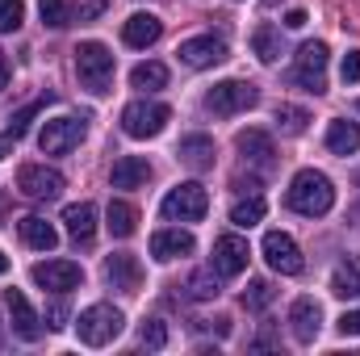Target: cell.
Here are the masks:
<instances>
[{"mask_svg":"<svg viewBox=\"0 0 360 356\" xmlns=\"http://www.w3.org/2000/svg\"><path fill=\"white\" fill-rule=\"evenodd\" d=\"M293 84H302L306 92H327V46L323 42H306L297 51V63H293Z\"/></svg>","mask_w":360,"mask_h":356,"instance_id":"52a82bcc","label":"cell"},{"mask_svg":"<svg viewBox=\"0 0 360 356\" xmlns=\"http://www.w3.org/2000/svg\"><path fill=\"white\" fill-rule=\"evenodd\" d=\"M105 281H109L113 289H122V293H139V285H143V265H139V256H130V252L109 256V260H105Z\"/></svg>","mask_w":360,"mask_h":356,"instance_id":"2e32d148","label":"cell"},{"mask_svg":"<svg viewBox=\"0 0 360 356\" xmlns=\"http://www.w3.org/2000/svg\"><path fill=\"white\" fill-rule=\"evenodd\" d=\"M105 227L113 239H130L139 231V210L130 201H109V214H105Z\"/></svg>","mask_w":360,"mask_h":356,"instance_id":"484cf974","label":"cell"},{"mask_svg":"<svg viewBox=\"0 0 360 356\" xmlns=\"http://www.w3.org/2000/svg\"><path fill=\"white\" fill-rule=\"evenodd\" d=\"M340 76H344V84H356V80H360V51H348V55H344Z\"/></svg>","mask_w":360,"mask_h":356,"instance_id":"8d00e7d4","label":"cell"},{"mask_svg":"<svg viewBox=\"0 0 360 356\" xmlns=\"http://www.w3.org/2000/svg\"><path fill=\"white\" fill-rule=\"evenodd\" d=\"M340 331H344V336H360V310H348V314L340 319Z\"/></svg>","mask_w":360,"mask_h":356,"instance_id":"f35d334b","label":"cell"},{"mask_svg":"<svg viewBox=\"0 0 360 356\" xmlns=\"http://www.w3.org/2000/svg\"><path fill=\"white\" fill-rule=\"evenodd\" d=\"M260 105V89L248 84V80H222L205 92V109L218 113V117H235V113H248Z\"/></svg>","mask_w":360,"mask_h":356,"instance_id":"277c9868","label":"cell"},{"mask_svg":"<svg viewBox=\"0 0 360 356\" xmlns=\"http://www.w3.org/2000/svg\"><path fill=\"white\" fill-rule=\"evenodd\" d=\"M306 122H310V113L297 109V105H281V109H276V126H281L285 134H302Z\"/></svg>","mask_w":360,"mask_h":356,"instance_id":"1f68e13d","label":"cell"},{"mask_svg":"<svg viewBox=\"0 0 360 356\" xmlns=\"http://www.w3.org/2000/svg\"><path fill=\"white\" fill-rule=\"evenodd\" d=\"M235 147H239V155H243L248 164H256L260 172L272 168V155H276V151H272V139L264 130H243V134L235 139Z\"/></svg>","mask_w":360,"mask_h":356,"instance_id":"d6986e66","label":"cell"},{"mask_svg":"<svg viewBox=\"0 0 360 356\" xmlns=\"http://www.w3.org/2000/svg\"><path fill=\"white\" fill-rule=\"evenodd\" d=\"M17 231H21V239H25L30 248H38V252H55V243H59V231H55L46 218H38V214L21 218V222H17Z\"/></svg>","mask_w":360,"mask_h":356,"instance_id":"603a6c76","label":"cell"},{"mask_svg":"<svg viewBox=\"0 0 360 356\" xmlns=\"http://www.w3.org/2000/svg\"><path fill=\"white\" fill-rule=\"evenodd\" d=\"M184 293L193 298V302H210V298H218V272L210 268V272H193L188 281H184Z\"/></svg>","mask_w":360,"mask_h":356,"instance_id":"83f0119b","label":"cell"},{"mask_svg":"<svg viewBox=\"0 0 360 356\" xmlns=\"http://www.w3.org/2000/svg\"><path fill=\"white\" fill-rule=\"evenodd\" d=\"M8 314H13V331L21 336V340H38L42 336V323H38V314H34V306L25 302V293L21 289H8Z\"/></svg>","mask_w":360,"mask_h":356,"instance_id":"ac0fdd59","label":"cell"},{"mask_svg":"<svg viewBox=\"0 0 360 356\" xmlns=\"http://www.w3.org/2000/svg\"><path fill=\"white\" fill-rule=\"evenodd\" d=\"M139 340H143L147 348H164V344H168V327H164L160 319H147V323L139 327Z\"/></svg>","mask_w":360,"mask_h":356,"instance_id":"d590c367","label":"cell"},{"mask_svg":"<svg viewBox=\"0 0 360 356\" xmlns=\"http://www.w3.org/2000/svg\"><path fill=\"white\" fill-rule=\"evenodd\" d=\"M0 331H4V327H0Z\"/></svg>","mask_w":360,"mask_h":356,"instance_id":"ee69618b","label":"cell"},{"mask_svg":"<svg viewBox=\"0 0 360 356\" xmlns=\"http://www.w3.org/2000/svg\"><path fill=\"white\" fill-rule=\"evenodd\" d=\"M8 84V63H4V55H0V89Z\"/></svg>","mask_w":360,"mask_h":356,"instance_id":"b9f144b4","label":"cell"},{"mask_svg":"<svg viewBox=\"0 0 360 356\" xmlns=\"http://www.w3.org/2000/svg\"><path fill=\"white\" fill-rule=\"evenodd\" d=\"M226 59V42L222 38H214V34H201V38H184L180 42V63L184 68H214V63H222Z\"/></svg>","mask_w":360,"mask_h":356,"instance_id":"7c38bea8","label":"cell"},{"mask_svg":"<svg viewBox=\"0 0 360 356\" xmlns=\"http://www.w3.org/2000/svg\"><path fill=\"white\" fill-rule=\"evenodd\" d=\"M272 298H276V285L272 281H252L243 289V306L248 310H264V306H272Z\"/></svg>","mask_w":360,"mask_h":356,"instance_id":"4dcf8cb0","label":"cell"},{"mask_svg":"<svg viewBox=\"0 0 360 356\" xmlns=\"http://www.w3.org/2000/svg\"><path fill=\"white\" fill-rule=\"evenodd\" d=\"M356 109H360V105H356Z\"/></svg>","mask_w":360,"mask_h":356,"instance_id":"f6af8a7d","label":"cell"},{"mask_svg":"<svg viewBox=\"0 0 360 356\" xmlns=\"http://www.w3.org/2000/svg\"><path fill=\"white\" fill-rule=\"evenodd\" d=\"M168 122H172V109L160 105V101H130L122 109V130L130 139H155Z\"/></svg>","mask_w":360,"mask_h":356,"instance_id":"5b68a950","label":"cell"},{"mask_svg":"<svg viewBox=\"0 0 360 356\" xmlns=\"http://www.w3.org/2000/svg\"><path fill=\"white\" fill-rule=\"evenodd\" d=\"M122 310H113L109 302H96L89 310H80V319H76V331H80V340L89 344V348H105V344H113L117 336H122Z\"/></svg>","mask_w":360,"mask_h":356,"instance_id":"3957f363","label":"cell"},{"mask_svg":"<svg viewBox=\"0 0 360 356\" xmlns=\"http://www.w3.org/2000/svg\"><path fill=\"white\" fill-rule=\"evenodd\" d=\"M38 13H42V25H51V30L68 25V4L63 0H38Z\"/></svg>","mask_w":360,"mask_h":356,"instance_id":"e575fe53","label":"cell"},{"mask_svg":"<svg viewBox=\"0 0 360 356\" xmlns=\"http://www.w3.org/2000/svg\"><path fill=\"white\" fill-rule=\"evenodd\" d=\"M285 201H289V210H293V214L323 218V214L335 205V184H331V177H323V172L306 168V172H297V177H293L289 193H285Z\"/></svg>","mask_w":360,"mask_h":356,"instance_id":"6da1fadb","label":"cell"},{"mask_svg":"<svg viewBox=\"0 0 360 356\" xmlns=\"http://www.w3.org/2000/svg\"><path fill=\"white\" fill-rule=\"evenodd\" d=\"M176 155L180 164H188L193 172H205V168H214V139L210 134H184Z\"/></svg>","mask_w":360,"mask_h":356,"instance_id":"44dd1931","label":"cell"},{"mask_svg":"<svg viewBox=\"0 0 360 356\" xmlns=\"http://www.w3.org/2000/svg\"><path fill=\"white\" fill-rule=\"evenodd\" d=\"M63 172H55V168H46V164H25L21 172H17V189L25 193V197H34V201H55L59 193H63Z\"/></svg>","mask_w":360,"mask_h":356,"instance_id":"9c48e42d","label":"cell"},{"mask_svg":"<svg viewBox=\"0 0 360 356\" xmlns=\"http://www.w3.org/2000/svg\"><path fill=\"white\" fill-rule=\"evenodd\" d=\"M109 180H113V189H143V184L151 180V164H147L143 155H122V160L113 164Z\"/></svg>","mask_w":360,"mask_h":356,"instance_id":"7402d4cb","label":"cell"},{"mask_svg":"<svg viewBox=\"0 0 360 356\" xmlns=\"http://www.w3.org/2000/svg\"><path fill=\"white\" fill-rule=\"evenodd\" d=\"M63 227H68V235H72L76 243H92V235H96V205H92V201L68 205V210H63Z\"/></svg>","mask_w":360,"mask_h":356,"instance_id":"ffe728a7","label":"cell"},{"mask_svg":"<svg viewBox=\"0 0 360 356\" xmlns=\"http://www.w3.org/2000/svg\"><path fill=\"white\" fill-rule=\"evenodd\" d=\"M13 143H17L13 134H4V139H0V160H4V155H13Z\"/></svg>","mask_w":360,"mask_h":356,"instance_id":"60d3db41","label":"cell"},{"mask_svg":"<svg viewBox=\"0 0 360 356\" xmlns=\"http://www.w3.org/2000/svg\"><path fill=\"white\" fill-rule=\"evenodd\" d=\"M264 260H269L272 272H281V276H297L306 260H302V248L293 243V235H285V231H269L264 235Z\"/></svg>","mask_w":360,"mask_h":356,"instance_id":"30bf717a","label":"cell"},{"mask_svg":"<svg viewBox=\"0 0 360 356\" xmlns=\"http://www.w3.org/2000/svg\"><path fill=\"white\" fill-rule=\"evenodd\" d=\"M80 139H84V117L63 113V117H51V122L42 126L38 147H42L46 155H68L72 147H80Z\"/></svg>","mask_w":360,"mask_h":356,"instance_id":"ba28073f","label":"cell"},{"mask_svg":"<svg viewBox=\"0 0 360 356\" xmlns=\"http://www.w3.org/2000/svg\"><path fill=\"white\" fill-rule=\"evenodd\" d=\"M21 21H25V4L21 0H0V34L21 30Z\"/></svg>","mask_w":360,"mask_h":356,"instance_id":"836d02e7","label":"cell"},{"mask_svg":"<svg viewBox=\"0 0 360 356\" xmlns=\"http://www.w3.org/2000/svg\"><path fill=\"white\" fill-rule=\"evenodd\" d=\"M4 272H8V256H4V252H0V276H4Z\"/></svg>","mask_w":360,"mask_h":356,"instance_id":"7bdbcfd3","label":"cell"},{"mask_svg":"<svg viewBox=\"0 0 360 356\" xmlns=\"http://www.w3.org/2000/svg\"><path fill=\"white\" fill-rule=\"evenodd\" d=\"M46 319H51L46 327H55V331H59V327H68V306H63V302H51V310H46Z\"/></svg>","mask_w":360,"mask_h":356,"instance_id":"74e56055","label":"cell"},{"mask_svg":"<svg viewBox=\"0 0 360 356\" xmlns=\"http://www.w3.org/2000/svg\"><path fill=\"white\" fill-rule=\"evenodd\" d=\"M285 25H289V30H302V25H306V13H302V8H293V13L285 17Z\"/></svg>","mask_w":360,"mask_h":356,"instance_id":"ab89813d","label":"cell"},{"mask_svg":"<svg viewBox=\"0 0 360 356\" xmlns=\"http://www.w3.org/2000/svg\"><path fill=\"white\" fill-rule=\"evenodd\" d=\"M248 239H239V235H222V239H214V260L210 268L218 272V276H239L243 268H248Z\"/></svg>","mask_w":360,"mask_h":356,"instance_id":"4fadbf2b","label":"cell"},{"mask_svg":"<svg viewBox=\"0 0 360 356\" xmlns=\"http://www.w3.org/2000/svg\"><path fill=\"white\" fill-rule=\"evenodd\" d=\"M30 276H34V285L51 289V293H68V289H76L84 281V268L76 260H46V265H34Z\"/></svg>","mask_w":360,"mask_h":356,"instance_id":"8fae6325","label":"cell"},{"mask_svg":"<svg viewBox=\"0 0 360 356\" xmlns=\"http://www.w3.org/2000/svg\"><path fill=\"white\" fill-rule=\"evenodd\" d=\"M252 51H256L260 63H276V59H281V30H276V25H256Z\"/></svg>","mask_w":360,"mask_h":356,"instance_id":"4316f807","label":"cell"},{"mask_svg":"<svg viewBox=\"0 0 360 356\" xmlns=\"http://www.w3.org/2000/svg\"><path fill=\"white\" fill-rule=\"evenodd\" d=\"M331 293L335 298H360V256H344L331 272Z\"/></svg>","mask_w":360,"mask_h":356,"instance_id":"d4e9b609","label":"cell"},{"mask_svg":"<svg viewBox=\"0 0 360 356\" xmlns=\"http://www.w3.org/2000/svg\"><path fill=\"white\" fill-rule=\"evenodd\" d=\"M76 76L96 96L109 92V84H113V55H109L105 42H80L76 46Z\"/></svg>","mask_w":360,"mask_h":356,"instance_id":"7a4b0ae2","label":"cell"},{"mask_svg":"<svg viewBox=\"0 0 360 356\" xmlns=\"http://www.w3.org/2000/svg\"><path fill=\"white\" fill-rule=\"evenodd\" d=\"M193 248H197V239H193L188 231H180V227H164V231L151 235V256H155L160 265L180 260V256H193Z\"/></svg>","mask_w":360,"mask_h":356,"instance_id":"9a60e30c","label":"cell"},{"mask_svg":"<svg viewBox=\"0 0 360 356\" xmlns=\"http://www.w3.org/2000/svg\"><path fill=\"white\" fill-rule=\"evenodd\" d=\"M205 210H210V193L197 184V180H184L176 184L168 197H164V218H172V222H201L205 218Z\"/></svg>","mask_w":360,"mask_h":356,"instance_id":"8992f818","label":"cell"},{"mask_svg":"<svg viewBox=\"0 0 360 356\" xmlns=\"http://www.w3.org/2000/svg\"><path fill=\"white\" fill-rule=\"evenodd\" d=\"M327 147L335 155H356L360 151V122H348V117H335L327 126Z\"/></svg>","mask_w":360,"mask_h":356,"instance_id":"cb8c5ba5","label":"cell"},{"mask_svg":"<svg viewBox=\"0 0 360 356\" xmlns=\"http://www.w3.org/2000/svg\"><path fill=\"white\" fill-rule=\"evenodd\" d=\"M130 84H134V89H164V84H168V68H164V63H139V68H134V72H130Z\"/></svg>","mask_w":360,"mask_h":356,"instance_id":"f1b7e54d","label":"cell"},{"mask_svg":"<svg viewBox=\"0 0 360 356\" xmlns=\"http://www.w3.org/2000/svg\"><path fill=\"white\" fill-rule=\"evenodd\" d=\"M42 105H46V96H42V101H34V105H25V109H17V113L8 117V130H4V134H13V139H21V134L30 130V122H34V117L42 113Z\"/></svg>","mask_w":360,"mask_h":356,"instance_id":"d6a6232c","label":"cell"},{"mask_svg":"<svg viewBox=\"0 0 360 356\" xmlns=\"http://www.w3.org/2000/svg\"><path fill=\"white\" fill-rule=\"evenodd\" d=\"M160 34H164V21L155 17V13H134V17H126L122 21V38H126V46H151V42H160Z\"/></svg>","mask_w":360,"mask_h":356,"instance_id":"e0dca14e","label":"cell"},{"mask_svg":"<svg viewBox=\"0 0 360 356\" xmlns=\"http://www.w3.org/2000/svg\"><path fill=\"white\" fill-rule=\"evenodd\" d=\"M260 218H264V197H243V201L231 205V222L235 227H256Z\"/></svg>","mask_w":360,"mask_h":356,"instance_id":"f546056e","label":"cell"},{"mask_svg":"<svg viewBox=\"0 0 360 356\" xmlns=\"http://www.w3.org/2000/svg\"><path fill=\"white\" fill-rule=\"evenodd\" d=\"M319 327H323V306L314 298H297L289 306V331L297 344H314L319 340Z\"/></svg>","mask_w":360,"mask_h":356,"instance_id":"5bb4252c","label":"cell"}]
</instances>
